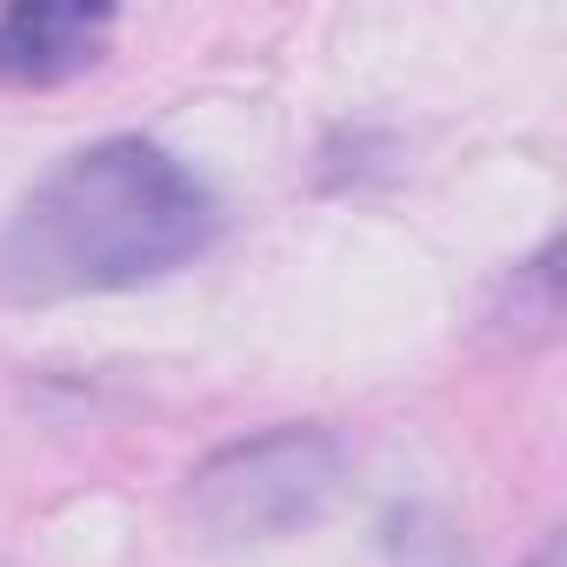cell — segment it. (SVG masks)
<instances>
[{
	"label": "cell",
	"mask_w": 567,
	"mask_h": 567,
	"mask_svg": "<svg viewBox=\"0 0 567 567\" xmlns=\"http://www.w3.org/2000/svg\"><path fill=\"white\" fill-rule=\"evenodd\" d=\"M348 481V454L328 427L288 421L207 454L187 481V520L220 547L288 540L315 527Z\"/></svg>",
	"instance_id": "obj_2"
},
{
	"label": "cell",
	"mask_w": 567,
	"mask_h": 567,
	"mask_svg": "<svg viewBox=\"0 0 567 567\" xmlns=\"http://www.w3.org/2000/svg\"><path fill=\"white\" fill-rule=\"evenodd\" d=\"M401 567H467V554L454 547V534L441 520H408L401 527Z\"/></svg>",
	"instance_id": "obj_4"
},
{
	"label": "cell",
	"mask_w": 567,
	"mask_h": 567,
	"mask_svg": "<svg viewBox=\"0 0 567 567\" xmlns=\"http://www.w3.org/2000/svg\"><path fill=\"white\" fill-rule=\"evenodd\" d=\"M114 8L87 0H21L0 8V81L8 87H61L107 61L114 48Z\"/></svg>",
	"instance_id": "obj_3"
},
{
	"label": "cell",
	"mask_w": 567,
	"mask_h": 567,
	"mask_svg": "<svg viewBox=\"0 0 567 567\" xmlns=\"http://www.w3.org/2000/svg\"><path fill=\"white\" fill-rule=\"evenodd\" d=\"M534 567H560V540H547V547L534 554Z\"/></svg>",
	"instance_id": "obj_5"
},
{
	"label": "cell",
	"mask_w": 567,
	"mask_h": 567,
	"mask_svg": "<svg viewBox=\"0 0 567 567\" xmlns=\"http://www.w3.org/2000/svg\"><path fill=\"white\" fill-rule=\"evenodd\" d=\"M220 194L161 141L107 134L54 161L0 227V301L61 308L194 267L220 240Z\"/></svg>",
	"instance_id": "obj_1"
}]
</instances>
